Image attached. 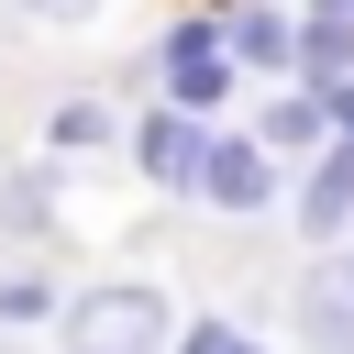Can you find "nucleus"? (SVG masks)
<instances>
[{"label": "nucleus", "instance_id": "nucleus-15", "mask_svg": "<svg viewBox=\"0 0 354 354\" xmlns=\"http://www.w3.org/2000/svg\"><path fill=\"white\" fill-rule=\"evenodd\" d=\"M232 354H254V343H232Z\"/></svg>", "mask_w": 354, "mask_h": 354}, {"label": "nucleus", "instance_id": "nucleus-16", "mask_svg": "<svg viewBox=\"0 0 354 354\" xmlns=\"http://www.w3.org/2000/svg\"><path fill=\"white\" fill-rule=\"evenodd\" d=\"M343 277H354V254H343Z\"/></svg>", "mask_w": 354, "mask_h": 354}, {"label": "nucleus", "instance_id": "nucleus-13", "mask_svg": "<svg viewBox=\"0 0 354 354\" xmlns=\"http://www.w3.org/2000/svg\"><path fill=\"white\" fill-rule=\"evenodd\" d=\"M321 122H332V133H354V77H332V88H321Z\"/></svg>", "mask_w": 354, "mask_h": 354}, {"label": "nucleus", "instance_id": "nucleus-11", "mask_svg": "<svg viewBox=\"0 0 354 354\" xmlns=\"http://www.w3.org/2000/svg\"><path fill=\"white\" fill-rule=\"evenodd\" d=\"M44 310H55L44 277H0V321H44Z\"/></svg>", "mask_w": 354, "mask_h": 354}, {"label": "nucleus", "instance_id": "nucleus-1", "mask_svg": "<svg viewBox=\"0 0 354 354\" xmlns=\"http://www.w3.org/2000/svg\"><path fill=\"white\" fill-rule=\"evenodd\" d=\"M66 354H166V299L133 288V277L66 299Z\"/></svg>", "mask_w": 354, "mask_h": 354}, {"label": "nucleus", "instance_id": "nucleus-10", "mask_svg": "<svg viewBox=\"0 0 354 354\" xmlns=\"http://www.w3.org/2000/svg\"><path fill=\"white\" fill-rule=\"evenodd\" d=\"M55 144H111V111H100V100H66V111H55Z\"/></svg>", "mask_w": 354, "mask_h": 354}, {"label": "nucleus", "instance_id": "nucleus-7", "mask_svg": "<svg viewBox=\"0 0 354 354\" xmlns=\"http://www.w3.org/2000/svg\"><path fill=\"white\" fill-rule=\"evenodd\" d=\"M299 55H310L321 77H343V66H354V0H310V33H299Z\"/></svg>", "mask_w": 354, "mask_h": 354}, {"label": "nucleus", "instance_id": "nucleus-9", "mask_svg": "<svg viewBox=\"0 0 354 354\" xmlns=\"http://www.w3.org/2000/svg\"><path fill=\"white\" fill-rule=\"evenodd\" d=\"M321 144V100H266V155H299Z\"/></svg>", "mask_w": 354, "mask_h": 354}, {"label": "nucleus", "instance_id": "nucleus-5", "mask_svg": "<svg viewBox=\"0 0 354 354\" xmlns=\"http://www.w3.org/2000/svg\"><path fill=\"white\" fill-rule=\"evenodd\" d=\"M343 221H354V133H343V144H321V166L299 177V232H321V243H332Z\"/></svg>", "mask_w": 354, "mask_h": 354}, {"label": "nucleus", "instance_id": "nucleus-3", "mask_svg": "<svg viewBox=\"0 0 354 354\" xmlns=\"http://www.w3.org/2000/svg\"><path fill=\"white\" fill-rule=\"evenodd\" d=\"M133 155H144V177H155V188H199V155H210V133H199V111H177V100H166V111L133 133Z\"/></svg>", "mask_w": 354, "mask_h": 354}, {"label": "nucleus", "instance_id": "nucleus-14", "mask_svg": "<svg viewBox=\"0 0 354 354\" xmlns=\"http://www.w3.org/2000/svg\"><path fill=\"white\" fill-rule=\"evenodd\" d=\"M11 11H33V22H77L88 0H11Z\"/></svg>", "mask_w": 354, "mask_h": 354}, {"label": "nucleus", "instance_id": "nucleus-8", "mask_svg": "<svg viewBox=\"0 0 354 354\" xmlns=\"http://www.w3.org/2000/svg\"><path fill=\"white\" fill-rule=\"evenodd\" d=\"M221 44H232L243 66H288V55H299V33H288L277 11H232V22H221Z\"/></svg>", "mask_w": 354, "mask_h": 354}, {"label": "nucleus", "instance_id": "nucleus-2", "mask_svg": "<svg viewBox=\"0 0 354 354\" xmlns=\"http://www.w3.org/2000/svg\"><path fill=\"white\" fill-rule=\"evenodd\" d=\"M221 88H232V44L210 22H177L166 33V100L177 111H221Z\"/></svg>", "mask_w": 354, "mask_h": 354}, {"label": "nucleus", "instance_id": "nucleus-4", "mask_svg": "<svg viewBox=\"0 0 354 354\" xmlns=\"http://www.w3.org/2000/svg\"><path fill=\"white\" fill-rule=\"evenodd\" d=\"M299 332H310V354H354V277L343 266L299 277Z\"/></svg>", "mask_w": 354, "mask_h": 354}, {"label": "nucleus", "instance_id": "nucleus-12", "mask_svg": "<svg viewBox=\"0 0 354 354\" xmlns=\"http://www.w3.org/2000/svg\"><path fill=\"white\" fill-rule=\"evenodd\" d=\"M232 343H243V332H221V321H188V343H177V354H232Z\"/></svg>", "mask_w": 354, "mask_h": 354}, {"label": "nucleus", "instance_id": "nucleus-6", "mask_svg": "<svg viewBox=\"0 0 354 354\" xmlns=\"http://www.w3.org/2000/svg\"><path fill=\"white\" fill-rule=\"evenodd\" d=\"M266 188H277L266 177V144H210L199 155V199L210 210H266Z\"/></svg>", "mask_w": 354, "mask_h": 354}]
</instances>
